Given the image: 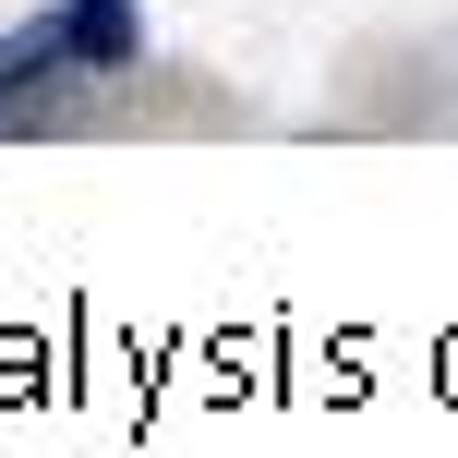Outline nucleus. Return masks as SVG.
I'll list each match as a JSON object with an SVG mask.
<instances>
[{
    "label": "nucleus",
    "mask_w": 458,
    "mask_h": 458,
    "mask_svg": "<svg viewBox=\"0 0 458 458\" xmlns=\"http://www.w3.org/2000/svg\"><path fill=\"white\" fill-rule=\"evenodd\" d=\"M37 72H61V24H37V37H13V48H0V97H13V85H37Z\"/></svg>",
    "instance_id": "obj_2"
},
{
    "label": "nucleus",
    "mask_w": 458,
    "mask_h": 458,
    "mask_svg": "<svg viewBox=\"0 0 458 458\" xmlns=\"http://www.w3.org/2000/svg\"><path fill=\"white\" fill-rule=\"evenodd\" d=\"M61 61L72 72H121L133 61V0H61Z\"/></svg>",
    "instance_id": "obj_1"
}]
</instances>
